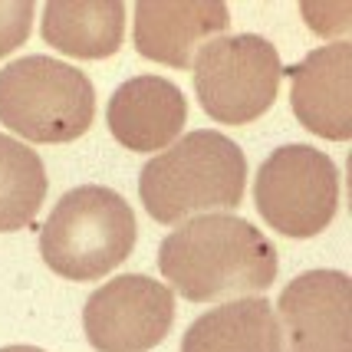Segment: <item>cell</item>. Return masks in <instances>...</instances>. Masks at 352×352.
<instances>
[{
    "mask_svg": "<svg viewBox=\"0 0 352 352\" xmlns=\"http://www.w3.org/2000/svg\"><path fill=\"white\" fill-rule=\"evenodd\" d=\"M230 27V10L214 0L195 3H155L135 7V50L152 63L171 69H191L201 46L224 36Z\"/></svg>",
    "mask_w": 352,
    "mask_h": 352,
    "instance_id": "30bf717a",
    "label": "cell"
},
{
    "mask_svg": "<svg viewBox=\"0 0 352 352\" xmlns=\"http://www.w3.org/2000/svg\"><path fill=\"white\" fill-rule=\"evenodd\" d=\"M96 119L89 76L53 56H20L0 69V122L27 142H76Z\"/></svg>",
    "mask_w": 352,
    "mask_h": 352,
    "instance_id": "277c9868",
    "label": "cell"
},
{
    "mask_svg": "<svg viewBox=\"0 0 352 352\" xmlns=\"http://www.w3.org/2000/svg\"><path fill=\"white\" fill-rule=\"evenodd\" d=\"M43 40L53 50L76 60H106L116 56L125 33L122 0H53L43 7Z\"/></svg>",
    "mask_w": 352,
    "mask_h": 352,
    "instance_id": "7c38bea8",
    "label": "cell"
},
{
    "mask_svg": "<svg viewBox=\"0 0 352 352\" xmlns=\"http://www.w3.org/2000/svg\"><path fill=\"white\" fill-rule=\"evenodd\" d=\"M283 79L280 53L267 36L234 33L201 46L195 92L201 109L221 125H247L274 106Z\"/></svg>",
    "mask_w": 352,
    "mask_h": 352,
    "instance_id": "5b68a950",
    "label": "cell"
},
{
    "mask_svg": "<svg viewBox=\"0 0 352 352\" xmlns=\"http://www.w3.org/2000/svg\"><path fill=\"white\" fill-rule=\"evenodd\" d=\"M0 352H43V349H36V346H7V349H0Z\"/></svg>",
    "mask_w": 352,
    "mask_h": 352,
    "instance_id": "2e32d148",
    "label": "cell"
},
{
    "mask_svg": "<svg viewBox=\"0 0 352 352\" xmlns=\"http://www.w3.org/2000/svg\"><path fill=\"white\" fill-rule=\"evenodd\" d=\"M43 158L30 145L0 132V230H23L46 201Z\"/></svg>",
    "mask_w": 352,
    "mask_h": 352,
    "instance_id": "5bb4252c",
    "label": "cell"
},
{
    "mask_svg": "<svg viewBox=\"0 0 352 352\" xmlns=\"http://www.w3.org/2000/svg\"><path fill=\"white\" fill-rule=\"evenodd\" d=\"M36 7L27 0H3L0 3V60L27 43Z\"/></svg>",
    "mask_w": 352,
    "mask_h": 352,
    "instance_id": "9a60e30c",
    "label": "cell"
},
{
    "mask_svg": "<svg viewBox=\"0 0 352 352\" xmlns=\"http://www.w3.org/2000/svg\"><path fill=\"white\" fill-rule=\"evenodd\" d=\"M290 106L300 125L320 138L352 135V46L333 43L307 53L290 69Z\"/></svg>",
    "mask_w": 352,
    "mask_h": 352,
    "instance_id": "9c48e42d",
    "label": "cell"
},
{
    "mask_svg": "<svg viewBox=\"0 0 352 352\" xmlns=\"http://www.w3.org/2000/svg\"><path fill=\"white\" fill-rule=\"evenodd\" d=\"M175 322V293L152 276L125 274L86 300L82 329L96 352H148Z\"/></svg>",
    "mask_w": 352,
    "mask_h": 352,
    "instance_id": "52a82bcc",
    "label": "cell"
},
{
    "mask_svg": "<svg viewBox=\"0 0 352 352\" xmlns=\"http://www.w3.org/2000/svg\"><path fill=\"white\" fill-rule=\"evenodd\" d=\"M182 352H276V316L270 300L241 296L198 316L184 333Z\"/></svg>",
    "mask_w": 352,
    "mask_h": 352,
    "instance_id": "4fadbf2b",
    "label": "cell"
},
{
    "mask_svg": "<svg viewBox=\"0 0 352 352\" xmlns=\"http://www.w3.org/2000/svg\"><path fill=\"white\" fill-rule=\"evenodd\" d=\"M158 270L171 293L191 303H214L267 290L276 280V250L244 217L204 214L162 241Z\"/></svg>",
    "mask_w": 352,
    "mask_h": 352,
    "instance_id": "6da1fadb",
    "label": "cell"
},
{
    "mask_svg": "<svg viewBox=\"0 0 352 352\" xmlns=\"http://www.w3.org/2000/svg\"><path fill=\"white\" fill-rule=\"evenodd\" d=\"M349 276L309 270L287 283L276 303V352H352Z\"/></svg>",
    "mask_w": 352,
    "mask_h": 352,
    "instance_id": "ba28073f",
    "label": "cell"
},
{
    "mask_svg": "<svg viewBox=\"0 0 352 352\" xmlns=\"http://www.w3.org/2000/svg\"><path fill=\"white\" fill-rule=\"evenodd\" d=\"M254 201L283 237L307 241L326 230L339 208V168L309 145H280L257 171Z\"/></svg>",
    "mask_w": 352,
    "mask_h": 352,
    "instance_id": "8992f818",
    "label": "cell"
},
{
    "mask_svg": "<svg viewBox=\"0 0 352 352\" xmlns=\"http://www.w3.org/2000/svg\"><path fill=\"white\" fill-rule=\"evenodd\" d=\"M138 228L129 201L102 184L66 191L40 230L43 263L63 280H99L129 261Z\"/></svg>",
    "mask_w": 352,
    "mask_h": 352,
    "instance_id": "3957f363",
    "label": "cell"
},
{
    "mask_svg": "<svg viewBox=\"0 0 352 352\" xmlns=\"http://www.w3.org/2000/svg\"><path fill=\"white\" fill-rule=\"evenodd\" d=\"M112 138L129 152H162L188 122L184 92L162 76L125 79L106 106Z\"/></svg>",
    "mask_w": 352,
    "mask_h": 352,
    "instance_id": "8fae6325",
    "label": "cell"
},
{
    "mask_svg": "<svg viewBox=\"0 0 352 352\" xmlns=\"http://www.w3.org/2000/svg\"><path fill=\"white\" fill-rule=\"evenodd\" d=\"M247 158L234 138L195 129L148 158L138 195L152 221L182 224L204 211H234L244 201Z\"/></svg>",
    "mask_w": 352,
    "mask_h": 352,
    "instance_id": "7a4b0ae2",
    "label": "cell"
}]
</instances>
